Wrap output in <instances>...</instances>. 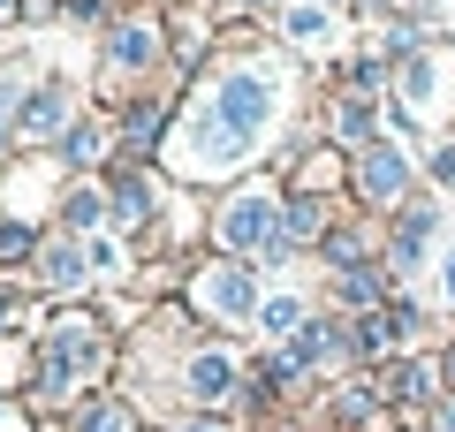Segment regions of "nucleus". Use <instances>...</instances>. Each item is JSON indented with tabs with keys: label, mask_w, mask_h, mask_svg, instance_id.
I'll list each match as a JSON object with an SVG mask.
<instances>
[{
	"label": "nucleus",
	"mask_w": 455,
	"mask_h": 432,
	"mask_svg": "<svg viewBox=\"0 0 455 432\" xmlns=\"http://www.w3.org/2000/svg\"><path fill=\"white\" fill-rule=\"evenodd\" d=\"M289 107H296L289 53L243 46V53H228V61H212L197 76V92L175 107V129H167L160 160L182 182H220V190H235L243 175H259V152L281 137Z\"/></svg>",
	"instance_id": "nucleus-1"
},
{
	"label": "nucleus",
	"mask_w": 455,
	"mask_h": 432,
	"mask_svg": "<svg viewBox=\"0 0 455 432\" xmlns=\"http://www.w3.org/2000/svg\"><path fill=\"white\" fill-rule=\"evenodd\" d=\"M281 212H289V182L281 175H243L212 205V251L243 258V266H289V251H281Z\"/></svg>",
	"instance_id": "nucleus-2"
},
{
	"label": "nucleus",
	"mask_w": 455,
	"mask_h": 432,
	"mask_svg": "<svg viewBox=\"0 0 455 432\" xmlns=\"http://www.w3.org/2000/svg\"><path fill=\"white\" fill-rule=\"evenodd\" d=\"M418 152L410 144H395V137H379V144H364V152H349V205L364 212V220H395V212L418 197Z\"/></svg>",
	"instance_id": "nucleus-3"
},
{
	"label": "nucleus",
	"mask_w": 455,
	"mask_h": 432,
	"mask_svg": "<svg viewBox=\"0 0 455 432\" xmlns=\"http://www.w3.org/2000/svg\"><path fill=\"white\" fill-rule=\"evenodd\" d=\"M190 304L205 311V319H220V326H259V273L243 266V258H205V266L190 273Z\"/></svg>",
	"instance_id": "nucleus-4"
},
{
	"label": "nucleus",
	"mask_w": 455,
	"mask_h": 432,
	"mask_svg": "<svg viewBox=\"0 0 455 432\" xmlns=\"http://www.w3.org/2000/svg\"><path fill=\"white\" fill-rule=\"evenodd\" d=\"M99 356H107L99 326L92 319H61V326H53V341H46V364H38V387H46V395H68Z\"/></svg>",
	"instance_id": "nucleus-5"
},
{
	"label": "nucleus",
	"mask_w": 455,
	"mask_h": 432,
	"mask_svg": "<svg viewBox=\"0 0 455 432\" xmlns=\"http://www.w3.org/2000/svg\"><path fill=\"white\" fill-rule=\"evenodd\" d=\"M372 380H379V395H387L395 410H440V402H448V372H440V356H387Z\"/></svg>",
	"instance_id": "nucleus-6"
},
{
	"label": "nucleus",
	"mask_w": 455,
	"mask_h": 432,
	"mask_svg": "<svg viewBox=\"0 0 455 432\" xmlns=\"http://www.w3.org/2000/svg\"><path fill=\"white\" fill-rule=\"evenodd\" d=\"M182 387H190V402L197 410H220V402H235L243 395V364L228 349H197L190 364H182Z\"/></svg>",
	"instance_id": "nucleus-7"
},
{
	"label": "nucleus",
	"mask_w": 455,
	"mask_h": 432,
	"mask_svg": "<svg viewBox=\"0 0 455 432\" xmlns=\"http://www.w3.org/2000/svg\"><path fill=\"white\" fill-rule=\"evenodd\" d=\"M160 53H167L160 16H122V23H114V38H107V68H114V76H137V68H152Z\"/></svg>",
	"instance_id": "nucleus-8"
},
{
	"label": "nucleus",
	"mask_w": 455,
	"mask_h": 432,
	"mask_svg": "<svg viewBox=\"0 0 455 432\" xmlns=\"http://www.w3.org/2000/svg\"><path fill=\"white\" fill-rule=\"evenodd\" d=\"M274 23H281V46H289V53H326L334 31H341V16L326 8V0H289Z\"/></svg>",
	"instance_id": "nucleus-9"
},
{
	"label": "nucleus",
	"mask_w": 455,
	"mask_h": 432,
	"mask_svg": "<svg viewBox=\"0 0 455 432\" xmlns=\"http://www.w3.org/2000/svg\"><path fill=\"white\" fill-rule=\"evenodd\" d=\"M152 205H160V190L145 182V167H130V175L114 182V197H107L114 228H145V220H152Z\"/></svg>",
	"instance_id": "nucleus-10"
},
{
	"label": "nucleus",
	"mask_w": 455,
	"mask_h": 432,
	"mask_svg": "<svg viewBox=\"0 0 455 432\" xmlns=\"http://www.w3.org/2000/svg\"><path fill=\"white\" fill-rule=\"evenodd\" d=\"M304 319H311V304H304V296H266V304H259V334H274L281 349H289V341L304 334Z\"/></svg>",
	"instance_id": "nucleus-11"
},
{
	"label": "nucleus",
	"mask_w": 455,
	"mask_h": 432,
	"mask_svg": "<svg viewBox=\"0 0 455 432\" xmlns=\"http://www.w3.org/2000/svg\"><path fill=\"white\" fill-rule=\"evenodd\" d=\"M61 122H68V92H61V84H46V92H38L31 107L16 114V129H23V137H53Z\"/></svg>",
	"instance_id": "nucleus-12"
},
{
	"label": "nucleus",
	"mask_w": 455,
	"mask_h": 432,
	"mask_svg": "<svg viewBox=\"0 0 455 432\" xmlns=\"http://www.w3.org/2000/svg\"><path fill=\"white\" fill-rule=\"evenodd\" d=\"M418 167H425V190H433V197H455V129L425 144V152H418Z\"/></svg>",
	"instance_id": "nucleus-13"
},
{
	"label": "nucleus",
	"mask_w": 455,
	"mask_h": 432,
	"mask_svg": "<svg viewBox=\"0 0 455 432\" xmlns=\"http://www.w3.org/2000/svg\"><path fill=\"white\" fill-rule=\"evenodd\" d=\"M61 160L68 167H99V160H107V129H99V122H68L61 129Z\"/></svg>",
	"instance_id": "nucleus-14"
},
{
	"label": "nucleus",
	"mask_w": 455,
	"mask_h": 432,
	"mask_svg": "<svg viewBox=\"0 0 455 432\" xmlns=\"http://www.w3.org/2000/svg\"><path fill=\"white\" fill-rule=\"evenodd\" d=\"M61 220H68V236H92V228L107 220V197H99V190H76V197L61 205Z\"/></svg>",
	"instance_id": "nucleus-15"
},
{
	"label": "nucleus",
	"mask_w": 455,
	"mask_h": 432,
	"mask_svg": "<svg viewBox=\"0 0 455 432\" xmlns=\"http://www.w3.org/2000/svg\"><path fill=\"white\" fill-rule=\"evenodd\" d=\"M76 432H130V410L99 395V402H84V410H76Z\"/></svg>",
	"instance_id": "nucleus-16"
},
{
	"label": "nucleus",
	"mask_w": 455,
	"mask_h": 432,
	"mask_svg": "<svg viewBox=\"0 0 455 432\" xmlns=\"http://www.w3.org/2000/svg\"><path fill=\"white\" fill-rule=\"evenodd\" d=\"M46 281H53V288H76V281H84V251H76V243L46 251Z\"/></svg>",
	"instance_id": "nucleus-17"
},
{
	"label": "nucleus",
	"mask_w": 455,
	"mask_h": 432,
	"mask_svg": "<svg viewBox=\"0 0 455 432\" xmlns=\"http://www.w3.org/2000/svg\"><path fill=\"white\" fill-rule=\"evenodd\" d=\"M0 258H31V228H16V220L0 228Z\"/></svg>",
	"instance_id": "nucleus-18"
},
{
	"label": "nucleus",
	"mask_w": 455,
	"mask_h": 432,
	"mask_svg": "<svg viewBox=\"0 0 455 432\" xmlns=\"http://www.w3.org/2000/svg\"><path fill=\"white\" fill-rule=\"evenodd\" d=\"M228 8H235V16H281L289 0H228Z\"/></svg>",
	"instance_id": "nucleus-19"
},
{
	"label": "nucleus",
	"mask_w": 455,
	"mask_h": 432,
	"mask_svg": "<svg viewBox=\"0 0 455 432\" xmlns=\"http://www.w3.org/2000/svg\"><path fill=\"white\" fill-rule=\"evenodd\" d=\"M8 114H16V84H0V137H8Z\"/></svg>",
	"instance_id": "nucleus-20"
},
{
	"label": "nucleus",
	"mask_w": 455,
	"mask_h": 432,
	"mask_svg": "<svg viewBox=\"0 0 455 432\" xmlns=\"http://www.w3.org/2000/svg\"><path fill=\"white\" fill-rule=\"evenodd\" d=\"M433 432H455V395H448V402L433 410Z\"/></svg>",
	"instance_id": "nucleus-21"
},
{
	"label": "nucleus",
	"mask_w": 455,
	"mask_h": 432,
	"mask_svg": "<svg viewBox=\"0 0 455 432\" xmlns=\"http://www.w3.org/2000/svg\"><path fill=\"white\" fill-rule=\"evenodd\" d=\"M190 432H220V425H212V417H205V425H190Z\"/></svg>",
	"instance_id": "nucleus-22"
},
{
	"label": "nucleus",
	"mask_w": 455,
	"mask_h": 432,
	"mask_svg": "<svg viewBox=\"0 0 455 432\" xmlns=\"http://www.w3.org/2000/svg\"><path fill=\"white\" fill-rule=\"evenodd\" d=\"M433 8H440V16H448V8H455V0H433Z\"/></svg>",
	"instance_id": "nucleus-23"
},
{
	"label": "nucleus",
	"mask_w": 455,
	"mask_h": 432,
	"mask_svg": "<svg viewBox=\"0 0 455 432\" xmlns=\"http://www.w3.org/2000/svg\"><path fill=\"white\" fill-rule=\"evenodd\" d=\"M281 432H289V425H281Z\"/></svg>",
	"instance_id": "nucleus-24"
}]
</instances>
